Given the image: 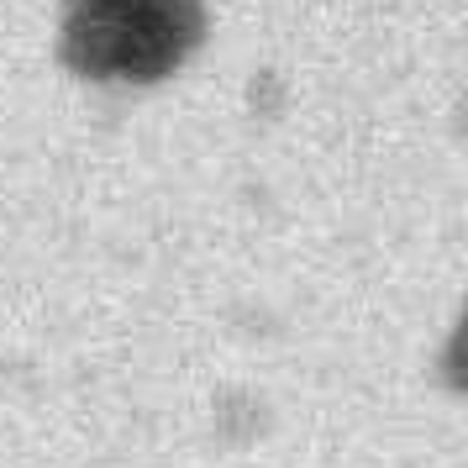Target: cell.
I'll return each instance as SVG.
<instances>
[{"mask_svg":"<svg viewBox=\"0 0 468 468\" xmlns=\"http://www.w3.org/2000/svg\"><path fill=\"white\" fill-rule=\"evenodd\" d=\"M200 37V0H64V64L101 85H153Z\"/></svg>","mask_w":468,"mask_h":468,"instance_id":"cell-1","label":"cell"}]
</instances>
